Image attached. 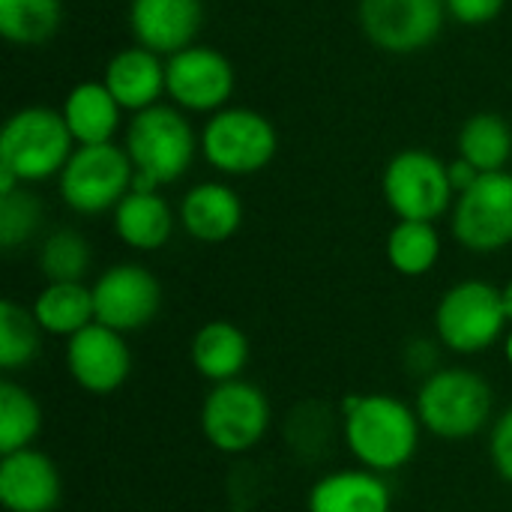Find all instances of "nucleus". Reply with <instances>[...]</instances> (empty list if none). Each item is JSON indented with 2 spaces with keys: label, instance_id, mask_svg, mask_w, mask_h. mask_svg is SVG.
<instances>
[{
  "label": "nucleus",
  "instance_id": "1",
  "mask_svg": "<svg viewBox=\"0 0 512 512\" xmlns=\"http://www.w3.org/2000/svg\"><path fill=\"white\" fill-rule=\"evenodd\" d=\"M126 153L135 168L132 189L156 192L165 183L180 180L201 150V135H195L189 117L171 105H153L132 114L126 126Z\"/></svg>",
  "mask_w": 512,
  "mask_h": 512
},
{
  "label": "nucleus",
  "instance_id": "2",
  "mask_svg": "<svg viewBox=\"0 0 512 512\" xmlns=\"http://www.w3.org/2000/svg\"><path fill=\"white\" fill-rule=\"evenodd\" d=\"M345 441L369 471H399L417 453L420 417L393 396H348Z\"/></svg>",
  "mask_w": 512,
  "mask_h": 512
},
{
  "label": "nucleus",
  "instance_id": "3",
  "mask_svg": "<svg viewBox=\"0 0 512 512\" xmlns=\"http://www.w3.org/2000/svg\"><path fill=\"white\" fill-rule=\"evenodd\" d=\"M75 138L60 111L30 105L15 111L0 132V165L21 183H39L60 177L63 165L75 153Z\"/></svg>",
  "mask_w": 512,
  "mask_h": 512
},
{
  "label": "nucleus",
  "instance_id": "4",
  "mask_svg": "<svg viewBox=\"0 0 512 512\" xmlns=\"http://www.w3.org/2000/svg\"><path fill=\"white\" fill-rule=\"evenodd\" d=\"M135 168L120 144H84L75 147L57 177L60 198L81 216L114 210L132 192Z\"/></svg>",
  "mask_w": 512,
  "mask_h": 512
},
{
  "label": "nucleus",
  "instance_id": "5",
  "mask_svg": "<svg viewBox=\"0 0 512 512\" xmlns=\"http://www.w3.org/2000/svg\"><path fill=\"white\" fill-rule=\"evenodd\" d=\"M279 150L273 123L255 108H222L201 129V153L210 168L234 177L264 171Z\"/></svg>",
  "mask_w": 512,
  "mask_h": 512
},
{
  "label": "nucleus",
  "instance_id": "6",
  "mask_svg": "<svg viewBox=\"0 0 512 512\" xmlns=\"http://www.w3.org/2000/svg\"><path fill=\"white\" fill-rule=\"evenodd\" d=\"M417 417L438 438H471L492 417V390L468 369H441L423 384L417 396Z\"/></svg>",
  "mask_w": 512,
  "mask_h": 512
},
{
  "label": "nucleus",
  "instance_id": "7",
  "mask_svg": "<svg viewBox=\"0 0 512 512\" xmlns=\"http://www.w3.org/2000/svg\"><path fill=\"white\" fill-rule=\"evenodd\" d=\"M504 297L489 282H462L450 288L435 312L441 342L456 354H480L504 333Z\"/></svg>",
  "mask_w": 512,
  "mask_h": 512
},
{
  "label": "nucleus",
  "instance_id": "8",
  "mask_svg": "<svg viewBox=\"0 0 512 512\" xmlns=\"http://www.w3.org/2000/svg\"><path fill=\"white\" fill-rule=\"evenodd\" d=\"M447 162L429 150H402L384 171V198L399 219L435 222L453 201Z\"/></svg>",
  "mask_w": 512,
  "mask_h": 512
},
{
  "label": "nucleus",
  "instance_id": "9",
  "mask_svg": "<svg viewBox=\"0 0 512 512\" xmlns=\"http://www.w3.org/2000/svg\"><path fill=\"white\" fill-rule=\"evenodd\" d=\"M357 18L366 39L387 54L426 51L444 27V0H360Z\"/></svg>",
  "mask_w": 512,
  "mask_h": 512
},
{
  "label": "nucleus",
  "instance_id": "10",
  "mask_svg": "<svg viewBox=\"0 0 512 512\" xmlns=\"http://www.w3.org/2000/svg\"><path fill=\"white\" fill-rule=\"evenodd\" d=\"M270 426V402L249 381H225L207 396L201 411L204 438L222 453L252 450Z\"/></svg>",
  "mask_w": 512,
  "mask_h": 512
},
{
  "label": "nucleus",
  "instance_id": "11",
  "mask_svg": "<svg viewBox=\"0 0 512 512\" xmlns=\"http://www.w3.org/2000/svg\"><path fill=\"white\" fill-rule=\"evenodd\" d=\"M453 234L471 252H498L512 243V174L489 171L459 195Z\"/></svg>",
  "mask_w": 512,
  "mask_h": 512
},
{
  "label": "nucleus",
  "instance_id": "12",
  "mask_svg": "<svg viewBox=\"0 0 512 512\" xmlns=\"http://www.w3.org/2000/svg\"><path fill=\"white\" fill-rule=\"evenodd\" d=\"M168 96L177 108L216 114L228 105L237 75L231 60L207 45H189L165 60Z\"/></svg>",
  "mask_w": 512,
  "mask_h": 512
},
{
  "label": "nucleus",
  "instance_id": "13",
  "mask_svg": "<svg viewBox=\"0 0 512 512\" xmlns=\"http://www.w3.org/2000/svg\"><path fill=\"white\" fill-rule=\"evenodd\" d=\"M162 303V288L156 276L138 264H117L105 270L93 285V309L96 321L117 330H141L147 327Z\"/></svg>",
  "mask_w": 512,
  "mask_h": 512
},
{
  "label": "nucleus",
  "instance_id": "14",
  "mask_svg": "<svg viewBox=\"0 0 512 512\" xmlns=\"http://www.w3.org/2000/svg\"><path fill=\"white\" fill-rule=\"evenodd\" d=\"M66 366L78 387H84L87 393L105 396V393H114L129 378L132 357L123 342V333L93 321L81 333L69 336Z\"/></svg>",
  "mask_w": 512,
  "mask_h": 512
},
{
  "label": "nucleus",
  "instance_id": "15",
  "mask_svg": "<svg viewBox=\"0 0 512 512\" xmlns=\"http://www.w3.org/2000/svg\"><path fill=\"white\" fill-rule=\"evenodd\" d=\"M204 24L201 0H132L129 3V30L135 45H144L162 57H171L189 45Z\"/></svg>",
  "mask_w": 512,
  "mask_h": 512
},
{
  "label": "nucleus",
  "instance_id": "16",
  "mask_svg": "<svg viewBox=\"0 0 512 512\" xmlns=\"http://www.w3.org/2000/svg\"><path fill=\"white\" fill-rule=\"evenodd\" d=\"M0 501L9 512H51L60 501V474L39 450H18L0 462Z\"/></svg>",
  "mask_w": 512,
  "mask_h": 512
},
{
  "label": "nucleus",
  "instance_id": "17",
  "mask_svg": "<svg viewBox=\"0 0 512 512\" xmlns=\"http://www.w3.org/2000/svg\"><path fill=\"white\" fill-rule=\"evenodd\" d=\"M102 81L111 90V96L120 102V108L132 111V114L159 105V99L168 93L165 60H162V54H156L144 45L117 51L108 60Z\"/></svg>",
  "mask_w": 512,
  "mask_h": 512
},
{
  "label": "nucleus",
  "instance_id": "18",
  "mask_svg": "<svg viewBox=\"0 0 512 512\" xmlns=\"http://www.w3.org/2000/svg\"><path fill=\"white\" fill-rule=\"evenodd\" d=\"M180 225L201 243H225L243 225V201L225 183H198L183 195Z\"/></svg>",
  "mask_w": 512,
  "mask_h": 512
},
{
  "label": "nucleus",
  "instance_id": "19",
  "mask_svg": "<svg viewBox=\"0 0 512 512\" xmlns=\"http://www.w3.org/2000/svg\"><path fill=\"white\" fill-rule=\"evenodd\" d=\"M75 147L84 144H111L120 120H123V108L120 102L111 96V90L105 87V81H81L75 84L60 108Z\"/></svg>",
  "mask_w": 512,
  "mask_h": 512
},
{
  "label": "nucleus",
  "instance_id": "20",
  "mask_svg": "<svg viewBox=\"0 0 512 512\" xmlns=\"http://www.w3.org/2000/svg\"><path fill=\"white\" fill-rule=\"evenodd\" d=\"M117 237L141 252L162 249L174 234V213L159 192H129L114 207Z\"/></svg>",
  "mask_w": 512,
  "mask_h": 512
},
{
  "label": "nucleus",
  "instance_id": "21",
  "mask_svg": "<svg viewBox=\"0 0 512 512\" xmlns=\"http://www.w3.org/2000/svg\"><path fill=\"white\" fill-rule=\"evenodd\" d=\"M309 512H390V489L375 471H339L312 486Z\"/></svg>",
  "mask_w": 512,
  "mask_h": 512
},
{
  "label": "nucleus",
  "instance_id": "22",
  "mask_svg": "<svg viewBox=\"0 0 512 512\" xmlns=\"http://www.w3.org/2000/svg\"><path fill=\"white\" fill-rule=\"evenodd\" d=\"M246 360H249V339L231 321H210L192 339L195 369L216 384L237 381Z\"/></svg>",
  "mask_w": 512,
  "mask_h": 512
},
{
  "label": "nucleus",
  "instance_id": "23",
  "mask_svg": "<svg viewBox=\"0 0 512 512\" xmlns=\"http://www.w3.org/2000/svg\"><path fill=\"white\" fill-rule=\"evenodd\" d=\"M33 318L54 336H75L96 321L93 288L81 282H48L33 303Z\"/></svg>",
  "mask_w": 512,
  "mask_h": 512
},
{
  "label": "nucleus",
  "instance_id": "24",
  "mask_svg": "<svg viewBox=\"0 0 512 512\" xmlns=\"http://www.w3.org/2000/svg\"><path fill=\"white\" fill-rule=\"evenodd\" d=\"M459 156L468 159L480 174L507 171L512 156V129L501 114L480 111L459 129Z\"/></svg>",
  "mask_w": 512,
  "mask_h": 512
},
{
  "label": "nucleus",
  "instance_id": "25",
  "mask_svg": "<svg viewBox=\"0 0 512 512\" xmlns=\"http://www.w3.org/2000/svg\"><path fill=\"white\" fill-rule=\"evenodd\" d=\"M63 18L60 0H0V36L12 45L48 42Z\"/></svg>",
  "mask_w": 512,
  "mask_h": 512
},
{
  "label": "nucleus",
  "instance_id": "26",
  "mask_svg": "<svg viewBox=\"0 0 512 512\" xmlns=\"http://www.w3.org/2000/svg\"><path fill=\"white\" fill-rule=\"evenodd\" d=\"M387 258L402 276H423L441 258V237L432 222L399 219L387 237Z\"/></svg>",
  "mask_w": 512,
  "mask_h": 512
},
{
  "label": "nucleus",
  "instance_id": "27",
  "mask_svg": "<svg viewBox=\"0 0 512 512\" xmlns=\"http://www.w3.org/2000/svg\"><path fill=\"white\" fill-rule=\"evenodd\" d=\"M42 429V411L36 405V399L12 384V381H0V453H18L27 450L33 444V438Z\"/></svg>",
  "mask_w": 512,
  "mask_h": 512
},
{
  "label": "nucleus",
  "instance_id": "28",
  "mask_svg": "<svg viewBox=\"0 0 512 512\" xmlns=\"http://www.w3.org/2000/svg\"><path fill=\"white\" fill-rule=\"evenodd\" d=\"M39 324L33 312L15 306L12 300L0 303V366L15 372L39 354Z\"/></svg>",
  "mask_w": 512,
  "mask_h": 512
},
{
  "label": "nucleus",
  "instance_id": "29",
  "mask_svg": "<svg viewBox=\"0 0 512 512\" xmlns=\"http://www.w3.org/2000/svg\"><path fill=\"white\" fill-rule=\"evenodd\" d=\"M39 267L48 282H81L90 267V246L78 231L60 228L45 237L39 249Z\"/></svg>",
  "mask_w": 512,
  "mask_h": 512
},
{
  "label": "nucleus",
  "instance_id": "30",
  "mask_svg": "<svg viewBox=\"0 0 512 512\" xmlns=\"http://www.w3.org/2000/svg\"><path fill=\"white\" fill-rule=\"evenodd\" d=\"M39 222H42V204L36 195H30L21 186L9 195H0V246L3 249H15L24 240H30Z\"/></svg>",
  "mask_w": 512,
  "mask_h": 512
},
{
  "label": "nucleus",
  "instance_id": "31",
  "mask_svg": "<svg viewBox=\"0 0 512 512\" xmlns=\"http://www.w3.org/2000/svg\"><path fill=\"white\" fill-rule=\"evenodd\" d=\"M444 3H447V15H453L465 27L492 24L507 6V0H444Z\"/></svg>",
  "mask_w": 512,
  "mask_h": 512
},
{
  "label": "nucleus",
  "instance_id": "32",
  "mask_svg": "<svg viewBox=\"0 0 512 512\" xmlns=\"http://www.w3.org/2000/svg\"><path fill=\"white\" fill-rule=\"evenodd\" d=\"M492 462L498 468V474L512 483V408L498 420L495 432H492Z\"/></svg>",
  "mask_w": 512,
  "mask_h": 512
},
{
  "label": "nucleus",
  "instance_id": "33",
  "mask_svg": "<svg viewBox=\"0 0 512 512\" xmlns=\"http://www.w3.org/2000/svg\"><path fill=\"white\" fill-rule=\"evenodd\" d=\"M447 171H450V183H453V192H468L477 180H480V171L468 162V159H453L450 165H447Z\"/></svg>",
  "mask_w": 512,
  "mask_h": 512
},
{
  "label": "nucleus",
  "instance_id": "34",
  "mask_svg": "<svg viewBox=\"0 0 512 512\" xmlns=\"http://www.w3.org/2000/svg\"><path fill=\"white\" fill-rule=\"evenodd\" d=\"M501 297H504V312H507V324H512V282L501 291Z\"/></svg>",
  "mask_w": 512,
  "mask_h": 512
},
{
  "label": "nucleus",
  "instance_id": "35",
  "mask_svg": "<svg viewBox=\"0 0 512 512\" xmlns=\"http://www.w3.org/2000/svg\"><path fill=\"white\" fill-rule=\"evenodd\" d=\"M507 360H510V366H512V333L507 336Z\"/></svg>",
  "mask_w": 512,
  "mask_h": 512
}]
</instances>
